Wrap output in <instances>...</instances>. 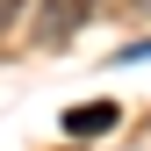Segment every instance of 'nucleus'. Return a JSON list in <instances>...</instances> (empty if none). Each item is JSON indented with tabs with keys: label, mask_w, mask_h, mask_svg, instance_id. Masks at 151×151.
<instances>
[{
	"label": "nucleus",
	"mask_w": 151,
	"mask_h": 151,
	"mask_svg": "<svg viewBox=\"0 0 151 151\" xmlns=\"http://www.w3.org/2000/svg\"><path fill=\"white\" fill-rule=\"evenodd\" d=\"M93 7H101V0H43V43H72V36L93 22Z\"/></svg>",
	"instance_id": "1"
},
{
	"label": "nucleus",
	"mask_w": 151,
	"mask_h": 151,
	"mask_svg": "<svg viewBox=\"0 0 151 151\" xmlns=\"http://www.w3.org/2000/svg\"><path fill=\"white\" fill-rule=\"evenodd\" d=\"M14 14H22V0H0V29H14Z\"/></svg>",
	"instance_id": "3"
},
{
	"label": "nucleus",
	"mask_w": 151,
	"mask_h": 151,
	"mask_svg": "<svg viewBox=\"0 0 151 151\" xmlns=\"http://www.w3.org/2000/svg\"><path fill=\"white\" fill-rule=\"evenodd\" d=\"M115 122H122L115 101H86V108H72V115H65V137H101V129H115Z\"/></svg>",
	"instance_id": "2"
}]
</instances>
